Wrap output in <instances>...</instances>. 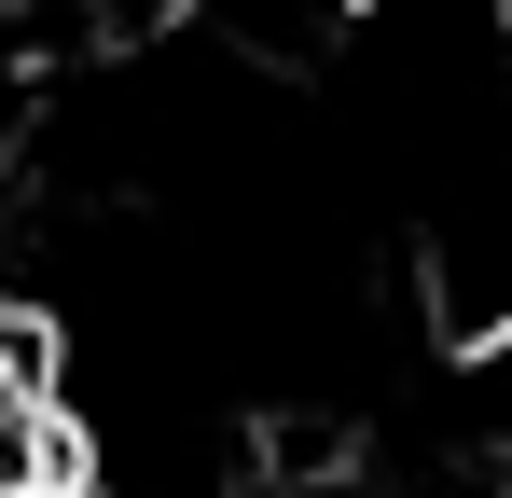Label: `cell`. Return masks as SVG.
Instances as JSON below:
<instances>
[{"label": "cell", "mask_w": 512, "mask_h": 498, "mask_svg": "<svg viewBox=\"0 0 512 498\" xmlns=\"http://www.w3.org/2000/svg\"><path fill=\"white\" fill-rule=\"evenodd\" d=\"M0 498H111V485H97L84 457H42V471H0Z\"/></svg>", "instance_id": "cell-1"}]
</instances>
